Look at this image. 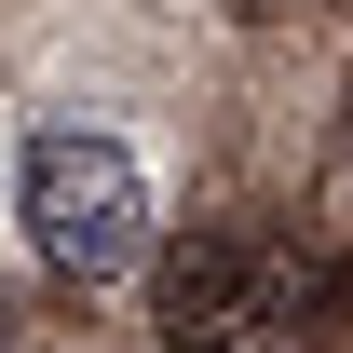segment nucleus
I'll return each instance as SVG.
<instances>
[{
    "label": "nucleus",
    "mask_w": 353,
    "mask_h": 353,
    "mask_svg": "<svg viewBox=\"0 0 353 353\" xmlns=\"http://www.w3.org/2000/svg\"><path fill=\"white\" fill-rule=\"evenodd\" d=\"M150 312H163L176 353H312L353 299H340V272L312 245H285V231H190V245H163Z\"/></svg>",
    "instance_id": "obj_1"
},
{
    "label": "nucleus",
    "mask_w": 353,
    "mask_h": 353,
    "mask_svg": "<svg viewBox=\"0 0 353 353\" xmlns=\"http://www.w3.org/2000/svg\"><path fill=\"white\" fill-rule=\"evenodd\" d=\"M340 176H353V109H340Z\"/></svg>",
    "instance_id": "obj_3"
},
{
    "label": "nucleus",
    "mask_w": 353,
    "mask_h": 353,
    "mask_svg": "<svg viewBox=\"0 0 353 353\" xmlns=\"http://www.w3.org/2000/svg\"><path fill=\"white\" fill-rule=\"evenodd\" d=\"M14 218L68 285H109V272L150 259V163L109 123H41L28 163H14Z\"/></svg>",
    "instance_id": "obj_2"
},
{
    "label": "nucleus",
    "mask_w": 353,
    "mask_h": 353,
    "mask_svg": "<svg viewBox=\"0 0 353 353\" xmlns=\"http://www.w3.org/2000/svg\"><path fill=\"white\" fill-rule=\"evenodd\" d=\"M0 353H14V340H0Z\"/></svg>",
    "instance_id": "obj_4"
}]
</instances>
